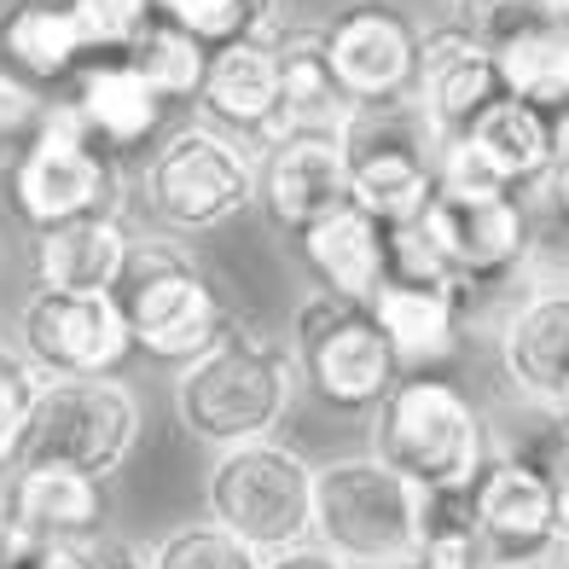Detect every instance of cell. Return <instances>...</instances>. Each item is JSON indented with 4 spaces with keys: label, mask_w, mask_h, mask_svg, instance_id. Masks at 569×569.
Returning a JSON list of instances; mask_svg holds the SVG:
<instances>
[{
    "label": "cell",
    "mask_w": 569,
    "mask_h": 569,
    "mask_svg": "<svg viewBox=\"0 0 569 569\" xmlns=\"http://www.w3.org/2000/svg\"><path fill=\"white\" fill-rule=\"evenodd\" d=\"M436 128L419 117V106H367L343 128L349 158V203L367 210L383 227H407L425 216L436 198Z\"/></svg>",
    "instance_id": "30bf717a"
},
{
    "label": "cell",
    "mask_w": 569,
    "mask_h": 569,
    "mask_svg": "<svg viewBox=\"0 0 569 569\" xmlns=\"http://www.w3.org/2000/svg\"><path fill=\"white\" fill-rule=\"evenodd\" d=\"M471 517L482 547H517V540H540L558 529V488L552 465L529 453H495L471 482Z\"/></svg>",
    "instance_id": "44dd1931"
},
{
    "label": "cell",
    "mask_w": 569,
    "mask_h": 569,
    "mask_svg": "<svg viewBox=\"0 0 569 569\" xmlns=\"http://www.w3.org/2000/svg\"><path fill=\"white\" fill-rule=\"evenodd\" d=\"M140 396L117 372L106 378H47L36 396L23 465H64L82 477H117L140 448Z\"/></svg>",
    "instance_id": "ba28073f"
},
{
    "label": "cell",
    "mask_w": 569,
    "mask_h": 569,
    "mask_svg": "<svg viewBox=\"0 0 569 569\" xmlns=\"http://www.w3.org/2000/svg\"><path fill=\"white\" fill-rule=\"evenodd\" d=\"M262 569H349V563L331 552V547H320V540H297V547L262 558Z\"/></svg>",
    "instance_id": "d590c367"
},
{
    "label": "cell",
    "mask_w": 569,
    "mask_h": 569,
    "mask_svg": "<svg viewBox=\"0 0 569 569\" xmlns=\"http://www.w3.org/2000/svg\"><path fill=\"white\" fill-rule=\"evenodd\" d=\"M315 540L349 569H412L425 552V495L378 453L315 465Z\"/></svg>",
    "instance_id": "277c9868"
},
{
    "label": "cell",
    "mask_w": 569,
    "mask_h": 569,
    "mask_svg": "<svg viewBox=\"0 0 569 569\" xmlns=\"http://www.w3.org/2000/svg\"><path fill=\"white\" fill-rule=\"evenodd\" d=\"M297 390H302V378H297L291 343H273L268 331L239 320L210 355L180 367L174 419L192 442L221 453V448L273 436L284 425V412H291Z\"/></svg>",
    "instance_id": "6da1fadb"
},
{
    "label": "cell",
    "mask_w": 569,
    "mask_h": 569,
    "mask_svg": "<svg viewBox=\"0 0 569 569\" xmlns=\"http://www.w3.org/2000/svg\"><path fill=\"white\" fill-rule=\"evenodd\" d=\"M47 106H53L47 88H36L12 64H0V140H30L47 117Z\"/></svg>",
    "instance_id": "836d02e7"
},
{
    "label": "cell",
    "mask_w": 569,
    "mask_h": 569,
    "mask_svg": "<svg viewBox=\"0 0 569 569\" xmlns=\"http://www.w3.org/2000/svg\"><path fill=\"white\" fill-rule=\"evenodd\" d=\"M198 106L203 122L221 134L268 146L279 128V36H239L227 47H210Z\"/></svg>",
    "instance_id": "e0dca14e"
},
{
    "label": "cell",
    "mask_w": 569,
    "mask_h": 569,
    "mask_svg": "<svg viewBox=\"0 0 569 569\" xmlns=\"http://www.w3.org/2000/svg\"><path fill=\"white\" fill-rule=\"evenodd\" d=\"M471 146L482 151L495 174L511 192H535L547 187L558 158L569 151V117H552L540 106H523V99H500L495 111H482V122L471 128Z\"/></svg>",
    "instance_id": "603a6c76"
},
{
    "label": "cell",
    "mask_w": 569,
    "mask_h": 569,
    "mask_svg": "<svg viewBox=\"0 0 569 569\" xmlns=\"http://www.w3.org/2000/svg\"><path fill=\"white\" fill-rule=\"evenodd\" d=\"M320 47L338 70L343 93L367 106H407L425 64V30L396 0H349L320 23Z\"/></svg>",
    "instance_id": "8fae6325"
},
{
    "label": "cell",
    "mask_w": 569,
    "mask_h": 569,
    "mask_svg": "<svg viewBox=\"0 0 569 569\" xmlns=\"http://www.w3.org/2000/svg\"><path fill=\"white\" fill-rule=\"evenodd\" d=\"M291 355H297L302 390L338 412H372L401 378V360L383 338V326L372 320V308L343 302L320 291V284L297 302Z\"/></svg>",
    "instance_id": "8992f818"
},
{
    "label": "cell",
    "mask_w": 569,
    "mask_h": 569,
    "mask_svg": "<svg viewBox=\"0 0 569 569\" xmlns=\"http://www.w3.org/2000/svg\"><path fill=\"white\" fill-rule=\"evenodd\" d=\"M7 192H12V210L41 232V227H59L76 216L117 210L122 180H117L111 151L93 146L88 122L76 117L70 99H53L41 128L23 140L18 163L7 174Z\"/></svg>",
    "instance_id": "9c48e42d"
},
{
    "label": "cell",
    "mask_w": 569,
    "mask_h": 569,
    "mask_svg": "<svg viewBox=\"0 0 569 569\" xmlns=\"http://www.w3.org/2000/svg\"><path fill=\"white\" fill-rule=\"evenodd\" d=\"M88 59V36L64 0H12L0 12V64L30 76L36 88L70 82Z\"/></svg>",
    "instance_id": "484cf974"
},
{
    "label": "cell",
    "mask_w": 569,
    "mask_h": 569,
    "mask_svg": "<svg viewBox=\"0 0 569 569\" xmlns=\"http://www.w3.org/2000/svg\"><path fill=\"white\" fill-rule=\"evenodd\" d=\"M122 59L163 93V106H187V99H198V88H203L210 47H203L198 36H187L180 23H169V18H151Z\"/></svg>",
    "instance_id": "83f0119b"
},
{
    "label": "cell",
    "mask_w": 569,
    "mask_h": 569,
    "mask_svg": "<svg viewBox=\"0 0 569 569\" xmlns=\"http://www.w3.org/2000/svg\"><path fill=\"white\" fill-rule=\"evenodd\" d=\"M146 210L169 232H216L256 203V151L210 122L174 128L140 174Z\"/></svg>",
    "instance_id": "52a82bcc"
},
{
    "label": "cell",
    "mask_w": 569,
    "mask_h": 569,
    "mask_svg": "<svg viewBox=\"0 0 569 569\" xmlns=\"http://www.w3.org/2000/svg\"><path fill=\"white\" fill-rule=\"evenodd\" d=\"M203 517L262 558L315 540V465L279 436L221 448L203 471Z\"/></svg>",
    "instance_id": "5b68a950"
},
{
    "label": "cell",
    "mask_w": 569,
    "mask_h": 569,
    "mask_svg": "<svg viewBox=\"0 0 569 569\" xmlns=\"http://www.w3.org/2000/svg\"><path fill=\"white\" fill-rule=\"evenodd\" d=\"M448 23H453L465 41L500 53L506 41L540 30V23H552V0H453V18Z\"/></svg>",
    "instance_id": "1f68e13d"
},
{
    "label": "cell",
    "mask_w": 569,
    "mask_h": 569,
    "mask_svg": "<svg viewBox=\"0 0 569 569\" xmlns=\"http://www.w3.org/2000/svg\"><path fill=\"white\" fill-rule=\"evenodd\" d=\"M367 308L390 338L401 372H436L442 360H453L465 315H471L459 284H430V279H383Z\"/></svg>",
    "instance_id": "d6986e66"
},
{
    "label": "cell",
    "mask_w": 569,
    "mask_h": 569,
    "mask_svg": "<svg viewBox=\"0 0 569 569\" xmlns=\"http://www.w3.org/2000/svg\"><path fill=\"white\" fill-rule=\"evenodd\" d=\"M18 355L41 378H106L134 355L111 291H41L18 308Z\"/></svg>",
    "instance_id": "7c38bea8"
},
{
    "label": "cell",
    "mask_w": 569,
    "mask_h": 569,
    "mask_svg": "<svg viewBox=\"0 0 569 569\" xmlns=\"http://www.w3.org/2000/svg\"><path fill=\"white\" fill-rule=\"evenodd\" d=\"M256 203L279 232L315 227L320 216L349 203V158L343 134H279L256 158Z\"/></svg>",
    "instance_id": "5bb4252c"
},
{
    "label": "cell",
    "mask_w": 569,
    "mask_h": 569,
    "mask_svg": "<svg viewBox=\"0 0 569 569\" xmlns=\"http://www.w3.org/2000/svg\"><path fill=\"white\" fill-rule=\"evenodd\" d=\"M495 59H500V82L511 99L540 106L552 117H569V30L540 23V30L506 41Z\"/></svg>",
    "instance_id": "4316f807"
},
{
    "label": "cell",
    "mask_w": 569,
    "mask_h": 569,
    "mask_svg": "<svg viewBox=\"0 0 569 569\" xmlns=\"http://www.w3.org/2000/svg\"><path fill=\"white\" fill-rule=\"evenodd\" d=\"M547 192H552V210H558V221L569 227V151L558 158V169H552V180H547Z\"/></svg>",
    "instance_id": "8d00e7d4"
},
{
    "label": "cell",
    "mask_w": 569,
    "mask_h": 569,
    "mask_svg": "<svg viewBox=\"0 0 569 569\" xmlns=\"http://www.w3.org/2000/svg\"><path fill=\"white\" fill-rule=\"evenodd\" d=\"M500 99H506V82H500V59L488 47L465 41L453 23L448 30H425V64H419L412 106L436 128V140L471 134L482 111H495Z\"/></svg>",
    "instance_id": "9a60e30c"
},
{
    "label": "cell",
    "mask_w": 569,
    "mask_h": 569,
    "mask_svg": "<svg viewBox=\"0 0 569 569\" xmlns=\"http://www.w3.org/2000/svg\"><path fill=\"white\" fill-rule=\"evenodd\" d=\"M128 232L122 210L76 216L59 227L36 232V284L41 291H117V279L128 268Z\"/></svg>",
    "instance_id": "7402d4cb"
},
{
    "label": "cell",
    "mask_w": 569,
    "mask_h": 569,
    "mask_svg": "<svg viewBox=\"0 0 569 569\" xmlns=\"http://www.w3.org/2000/svg\"><path fill=\"white\" fill-rule=\"evenodd\" d=\"M425 239L436 244V256L448 262V273L459 279L465 308L482 284H500L529 262L535 250V216L523 192H488V198H459V192H436L425 203Z\"/></svg>",
    "instance_id": "4fadbf2b"
},
{
    "label": "cell",
    "mask_w": 569,
    "mask_h": 569,
    "mask_svg": "<svg viewBox=\"0 0 569 569\" xmlns=\"http://www.w3.org/2000/svg\"><path fill=\"white\" fill-rule=\"evenodd\" d=\"M552 488H558V529L569 535V448H563V459L552 465Z\"/></svg>",
    "instance_id": "74e56055"
},
{
    "label": "cell",
    "mask_w": 569,
    "mask_h": 569,
    "mask_svg": "<svg viewBox=\"0 0 569 569\" xmlns=\"http://www.w3.org/2000/svg\"><path fill=\"white\" fill-rule=\"evenodd\" d=\"M372 453L401 471L419 495H471L495 459L482 407L442 372H401L372 407Z\"/></svg>",
    "instance_id": "7a4b0ae2"
},
{
    "label": "cell",
    "mask_w": 569,
    "mask_h": 569,
    "mask_svg": "<svg viewBox=\"0 0 569 569\" xmlns=\"http://www.w3.org/2000/svg\"><path fill=\"white\" fill-rule=\"evenodd\" d=\"M477 569H569V535L552 529L540 540H517V547H482Z\"/></svg>",
    "instance_id": "e575fe53"
},
{
    "label": "cell",
    "mask_w": 569,
    "mask_h": 569,
    "mask_svg": "<svg viewBox=\"0 0 569 569\" xmlns=\"http://www.w3.org/2000/svg\"><path fill=\"white\" fill-rule=\"evenodd\" d=\"M111 297L128 331H134V349H146L151 360H169V367H192L198 355H210L239 326L227 297L216 291V279L169 232L128 244V268Z\"/></svg>",
    "instance_id": "3957f363"
},
{
    "label": "cell",
    "mask_w": 569,
    "mask_h": 569,
    "mask_svg": "<svg viewBox=\"0 0 569 569\" xmlns=\"http://www.w3.org/2000/svg\"><path fill=\"white\" fill-rule=\"evenodd\" d=\"M360 106L343 93L315 30L279 36V134H343Z\"/></svg>",
    "instance_id": "d4e9b609"
},
{
    "label": "cell",
    "mask_w": 569,
    "mask_h": 569,
    "mask_svg": "<svg viewBox=\"0 0 569 569\" xmlns=\"http://www.w3.org/2000/svg\"><path fill=\"white\" fill-rule=\"evenodd\" d=\"M64 7L76 12V23H82L88 53H128L134 36L158 18L151 0H64Z\"/></svg>",
    "instance_id": "d6a6232c"
},
{
    "label": "cell",
    "mask_w": 569,
    "mask_h": 569,
    "mask_svg": "<svg viewBox=\"0 0 569 569\" xmlns=\"http://www.w3.org/2000/svg\"><path fill=\"white\" fill-rule=\"evenodd\" d=\"M70 106L88 122V134L99 151H140L158 140L163 128V93L128 64L122 53H88L82 70L70 76Z\"/></svg>",
    "instance_id": "ac0fdd59"
},
{
    "label": "cell",
    "mask_w": 569,
    "mask_h": 569,
    "mask_svg": "<svg viewBox=\"0 0 569 569\" xmlns=\"http://www.w3.org/2000/svg\"><path fill=\"white\" fill-rule=\"evenodd\" d=\"M500 372L540 412L569 401V284H535L500 326Z\"/></svg>",
    "instance_id": "2e32d148"
},
{
    "label": "cell",
    "mask_w": 569,
    "mask_h": 569,
    "mask_svg": "<svg viewBox=\"0 0 569 569\" xmlns=\"http://www.w3.org/2000/svg\"><path fill=\"white\" fill-rule=\"evenodd\" d=\"M151 569H262V552L210 517H198V523H180L151 547Z\"/></svg>",
    "instance_id": "f546056e"
},
{
    "label": "cell",
    "mask_w": 569,
    "mask_h": 569,
    "mask_svg": "<svg viewBox=\"0 0 569 569\" xmlns=\"http://www.w3.org/2000/svg\"><path fill=\"white\" fill-rule=\"evenodd\" d=\"M552 23H558V30H569V0H552Z\"/></svg>",
    "instance_id": "f35d334b"
},
{
    "label": "cell",
    "mask_w": 569,
    "mask_h": 569,
    "mask_svg": "<svg viewBox=\"0 0 569 569\" xmlns=\"http://www.w3.org/2000/svg\"><path fill=\"white\" fill-rule=\"evenodd\" d=\"M158 18L180 23L203 47H227L239 36H273V0H151Z\"/></svg>",
    "instance_id": "f1b7e54d"
},
{
    "label": "cell",
    "mask_w": 569,
    "mask_h": 569,
    "mask_svg": "<svg viewBox=\"0 0 569 569\" xmlns=\"http://www.w3.org/2000/svg\"><path fill=\"white\" fill-rule=\"evenodd\" d=\"M297 250L320 291L343 297V302H372L378 284L390 279V227L372 221L367 210H355V203L302 227Z\"/></svg>",
    "instance_id": "ffe728a7"
},
{
    "label": "cell",
    "mask_w": 569,
    "mask_h": 569,
    "mask_svg": "<svg viewBox=\"0 0 569 569\" xmlns=\"http://www.w3.org/2000/svg\"><path fill=\"white\" fill-rule=\"evenodd\" d=\"M41 383L47 378L18 355V343H0V477L23 465V442H30V419H36Z\"/></svg>",
    "instance_id": "4dcf8cb0"
},
{
    "label": "cell",
    "mask_w": 569,
    "mask_h": 569,
    "mask_svg": "<svg viewBox=\"0 0 569 569\" xmlns=\"http://www.w3.org/2000/svg\"><path fill=\"white\" fill-rule=\"evenodd\" d=\"M7 517L41 540H88L106 529V482L64 465H18L7 482Z\"/></svg>",
    "instance_id": "cb8c5ba5"
},
{
    "label": "cell",
    "mask_w": 569,
    "mask_h": 569,
    "mask_svg": "<svg viewBox=\"0 0 569 569\" xmlns=\"http://www.w3.org/2000/svg\"><path fill=\"white\" fill-rule=\"evenodd\" d=\"M0 517H7V488H0Z\"/></svg>",
    "instance_id": "60d3db41"
},
{
    "label": "cell",
    "mask_w": 569,
    "mask_h": 569,
    "mask_svg": "<svg viewBox=\"0 0 569 569\" xmlns=\"http://www.w3.org/2000/svg\"><path fill=\"white\" fill-rule=\"evenodd\" d=\"M558 419H563V430H569V401H563V407H558Z\"/></svg>",
    "instance_id": "ab89813d"
}]
</instances>
